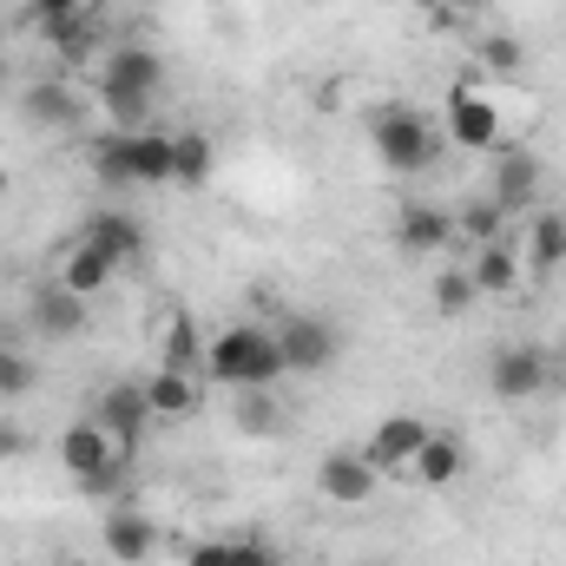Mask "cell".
<instances>
[{
  "instance_id": "f546056e",
  "label": "cell",
  "mask_w": 566,
  "mask_h": 566,
  "mask_svg": "<svg viewBox=\"0 0 566 566\" xmlns=\"http://www.w3.org/2000/svg\"><path fill=\"white\" fill-rule=\"evenodd\" d=\"M474 296H481V290H474L468 271H441V277H434V310H441V316H461Z\"/></svg>"
},
{
  "instance_id": "4316f807",
  "label": "cell",
  "mask_w": 566,
  "mask_h": 566,
  "mask_svg": "<svg viewBox=\"0 0 566 566\" xmlns=\"http://www.w3.org/2000/svg\"><path fill=\"white\" fill-rule=\"evenodd\" d=\"M481 66H488L494 80H514V73L527 66V46H521L514 33H488V40H481Z\"/></svg>"
},
{
  "instance_id": "ffe728a7",
  "label": "cell",
  "mask_w": 566,
  "mask_h": 566,
  "mask_svg": "<svg viewBox=\"0 0 566 566\" xmlns=\"http://www.w3.org/2000/svg\"><path fill=\"white\" fill-rule=\"evenodd\" d=\"M468 277H474L481 296H507V290L521 283V258H514V244H507V238H501V244H481L474 264H468Z\"/></svg>"
},
{
  "instance_id": "277c9868",
  "label": "cell",
  "mask_w": 566,
  "mask_h": 566,
  "mask_svg": "<svg viewBox=\"0 0 566 566\" xmlns=\"http://www.w3.org/2000/svg\"><path fill=\"white\" fill-rule=\"evenodd\" d=\"M271 336H277V349H283V376H316V369H329L343 356V336L323 316H283Z\"/></svg>"
},
{
  "instance_id": "d6a6232c",
  "label": "cell",
  "mask_w": 566,
  "mask_h": 566,
  "mask_svg": "<svg viewBox=\"0 0 566 566\" xmlns=\"http://www.w3.org/2000/svg\"><path fill=\"white\" fill-rule=\"evenodd\" d=\"M185 566H231V541H198Z\"/></svg>"
},
{
  "instance_id": "4fadbf2b",
  "label": "cell",
  "mask_w": 566,
  "mask_h": 566,
  "mask_svg": "<svg viewBox=\"0 0 566 566\" xmlns=\"http://www.w3.org/2000/svg\"><path fill=\"white\" fill-rule=\"evenodd\" d=\"M376 468L363 461V454H323V468H316V488L336 501V507H363V501H376Z\"/></svg>"
},
{
  "instance_id": "8992f818",
  "label": "cell",
  "mask_w": 566,
  "mask_h": 566,
  "mask_svg": "<svg viewBox=\"0 0 566 566\" xmlns=\"http://www.w3.org/2000/svg\"><path fill=\"white\" fill-rule=\"evenodd\" d=\"M488 382H494L501 402H534V396H547V349H534V343L494 349V356H488Z\"/></svg>"
},
{
  "instance_id": "4dcf8cb0",
  "label": "cell",
  "mask_w": 566,
  "mask_h": 566,
  "mask_svg": "<svg viewBox=\"0 0 566 566\" xmlns=\"http://www.w3.org/2000/svg\"><path fill=\"white\" fill-rule=\"evenodd\" d=\"M66 13H86V0H27V20H33V27L66 20Z\"/></svg>"
},
{
  "instance_id": "d6986e66",
  "label": "cell",
  "mask_w": 566,
  "mask_h": 566,
  "mask_svg": "<svg viewBox=\"0 0 566 566\" xmlns=\"http://www.w3.org/2000/svg\"><path fill=\"white\" fill-rule=\"evenodd\" d=\"M151 547H158V527L145 521L139 507H113V514H106V554H113V560L139 566V560H151Z\"/></svg>"
},
{
  "instance_id": "836d02e7",
  "label": "cell",
  "mask_w": 566,
  "mask_h": 566,
  "mask_svg": "<svg viewBox=\"0 0 566 566\" xmlns=\"http://www.w3.org/2000/svg\"><path fill=\"white\" fill-rule=\"evenodd\" d=\"M13 454H27V434L13 422H0V461H13Z\"/></svg>"
},
{
  "instance_id": "44dd1931",
  "label": "cell",
  "mask_w": 566,
  "mask_h": 566,
  "mask_svg": "<svg viewBox=\"0 0 566 566\" xmlns=\"http://www.w3.org/2000/svg\"><path fill=\"white\" fill-rule=\"evenodd\" d=\"M211 165H218V151H211L205 133H178V139H171V185L205 191V185H211Z\"/></svg>"
},
{
  "instance_id": "f1b7e54d",
  "label": "cell",
  "mask_w": 566,
  "mask_h": 566,
  "mask_svg": "<svg viewBox=\"0 0 566 566\" xmlns=\"http://www.w3.org/2000/svg\"><path fill=\"white\" fill-rule=\"evenodd\" d=\"M191 363H198V323L171 316L165 323V369H191Z\"/></svg>"
},
{
  "instance_id": "8d00e7d4",
  "label": "cell",
  "mask_w": 566,
  "mask_h": 566,
  "mask_svg": "<svg viewBox=\"0 0 566 566\" xmlns=\"http://www.w3.org/2000/svg\"><path fill=\"white\" fill-rule=\"evenodd\" d=\"M0 86H7V60H0Z\"/></svg>"
},
{
  "instance_id": "8fae6325",
  "label": "cell",
  "mask_w": 566,
  "mask_h": 566,
  "mask_svg": "<svg viewBox=\"0 0 566 566\" xmlns=\"http://www.w3.org/2000/svg\"><path fill=\"white\" fill-rule=\"evenodd\" d=\"M113 454H119V441H113L99 422H73L66 434H60V468H66L80 488H86L93 474H106V468H113Z\"/></svg>"
},
{
  "instance_id": "5bb4252c",
  "label": "cell",
  "mask_w": 566,
  "mask_h": 566,
  "mask_svg": "<svg viewBox=\"0 0 566 566\" xmlns=\"http://www.w3.org/2000/svg\"><path fill=\"white\" fill-rule=\"evenodd\" d=\"M448 238H454V211H441V205H409V211L396 218V244H402L409 258H434Z\"/></svg>"
},
{
  "instance_id": "5b68a950",
  "label": "cell",
  "mask_w": 566,
  "mask_h": 566,
  "mask_svg": "<svg viewBox=\"0 0 566 566\" xmlns=\"http://www.w3.org/2000/svg\"><path fill=\"white\" fill-rule=\"evenodd\" d=\"M441 139H454L461 151H494L501 145V106L481 86H454L448 113H441Z\"/></svg>"
},
{
  "instance_id": "83f0119b",
  "label": "cell",
  "mask_w": 566,
  "mask_h": 566,
  "mask_svg": "<svg viewBox=\"0 0 566 566\" xmlns=\"http://www.w3.org/2000/svg\"><path fill=\"white\" fill-rule=\"evenodd\" d=\"M238 422L251 434H271V428H283V409L271 402V389H238Z\"/></svg>"
},
{
  "instance_id": "7402d4cb",
  "label": "cell",
  "mask_w": 566,
  "mask_h": 566,
  "mask_svg": "<svg viewBox=\"0 0 566 566\" xmlns=\"http://www.w3.org/2000/svg\"><path fill=\"white\" fill-rule=\"evenodd\" d=\"M527 264H534L541 277L566 264V211H541V218L527 224Z\"/></svg>"
},
{
  "instance_id": "2e32d148",
  "label": "cell",
  "mask_w": 566,
  "mask_h": 566,
  "mask_svg": "<svg viewBox=\"0 0 566 566\" xmlns=\"http://www.w3.org/2000/svg\"><path fill=\"white\" fill-rule=\"evenodd\" d=\"M80 238H86V244H99L113 264H133V258L145 251V224L133 218V211H93Z\"/></svg>"
},
{
  "instance_id": "e0dca14e",
  "label": "cell",
  "mask_w": 566,
  "mask_h": 566,
  "mask_svg": "<svg viewBox=\"0 0 566 566\" xmlns=\"http://www.w3.org/2000/svg\"><path fill=\"white\" fill-rule=\"evenodd\" d=\"M99 86H126V93L158 99V86H165V60H158L151 46H113V60H106V80H99Z\"/></svg>"
},
{
  "instance_id": "30bf717a",
  "label": "cell",
  "mask_w": 566,
  "mask_h": 566,
  "mask_svg": "<svg viewBox=\"0 0 566 566\" xmlns=\"http://www.w3.org/2000/svg\"><path fill=\"white\" fill-rule=\"evenodd\" d=\"M93 422L106 428L126 454H139L145 441V422H151V402H145V382H113L106 396H99V416Z\"/></svg>"
},
{
  "instance_id": "1f68e13d",
  "label": "cell",
  "mask_w": 566,
  "mask_h": 566,
  "mask_svg": "<svg viewBox=\"0 0 566 566\" xmlns=\"http://www.w3.org/2000/svg\"><path fill=\"white\" fill-rule=\"evenodd\" d=\"M231 566H283L277 547H264V541H231Z\"/></svg>"
},
{
  "instance_id": "603a6c76",
  "label": "cell",
  "mask_w": 566,
  "mask_h": 566,
  "mask_svg": "<svg viewBox=\"0 0 566 566\" xmlns=\"http://www.w3.org/2000/svg\"><path fill=\"white\" fill-rule=\"evenodd\" d=\"M145 402H151V416H191V409H198L191 369H158V376L145 382Z\"/></svg>"
},
{
  "instance_id": "cb8c5ba5",
  "label": "cell",
  "mask_w": 566,
  "mask_h": 566,
  "mask_svg": "<svg viewBox=\"0 0 566 566\" xmlns=\"http://www.w3.org/2000/svg\"><path fill=\"white\" fill-rule=\"evenodd\" d=\"M40 33H46V46H53V60H66V66H80V60L93 53V7H86V13H66V20H46Z\"/></svg>"
},
{
  "instance_id": "ab89813d",
  "label": "cell",
  "mask_w": 566,
  "mask_h": 566,
  "mask_svg": "<svg viewBox=\"0 0 566 566\" xmlns=\"http://www.w3.org/2000/svg\"><path fill=\"white\" fill-rule=\"evenodd\" d=\"M86 7H93V0H86Z\"/></svg>"
},
{
  "instance_id": "e575fe53",
  "label": "cell",
  "mask_w": 566,
  "mask_h": 566,
  "mask_svg": "<svg viewBox=\"0 0 566 566\" xmlns=\"http://www.w3.org/2000/svg\"><path fill=\"white\" fill-rule=\"evenodd\" d=\"M402 7H416V13H441L448 0H402ZM448 13H454V7H448Z\"/></svg>"
},
{
  "instance_id": "7c38bea8",
  "label": "cell",
  "mask_w": 566,
  "mask_h": 566,
  "mask_svg": "<svg viewBox=\"0 0 566 566\" xmlns=\"http://www.w3.org/2000/svg\"><path fill=\"white\" fill-rule=\"evenodd\" d=\"M33 329H40L46 343L86 336V296H73L66 283H40V290H33Z\"/></svg>"
},
{
  "instance_id": "d590c367",
  "label": "cell",
  "mask_w": 566,
  "mask_h": 566,
  "mask_svg": "<svg viewBox=\"0 0 566 566\" xmlns=\"http://www.w3.org/2000/svg\"><path fill=\"white\" fill-rule=\"evenodd\" d=\"M454 13H481V7H494V0H448Z\"/></svg>"
},
{
  "instance_id": "ba28073f",
  "label": "cell",
  "mask_w": 566,
  "mask_h": 566,
  "mask_svg": "<svg viewBox=\"0 0 566 566\" xmlns=\"http://www.w3.org/2000/svg\"><path fill=\"white\" fill-rule=\"evenodd\" d=\"M488 158H494V165H488V198H494L501 211L534 205V191H541V158L521 151V145H494Z\"/></svg>"
},
{
  "instance_id": "d4e9b609",
  "label": "cell",
  "mask_w": 566,
  "mask_h": 566,
  "mask_svg": "<svg viewBox=\"0 0 566 566\" xmlns=\"http://www.w3.org/2000/svg\"><path fill=\"white\" fill-rule=\"evenodd\" d=\"M454 238H474V244H501L507 238V211L494 198H468L454 211Z\"/></svg>"
},
{
  "instance_id": "52a82bcc",
  "label": "cell",
  "mask_w": 566,
  "mask_h": 566,
  "mask_svg": "<svg viewBox=\"0 0 566 566\" xmlns=\"http://www.w3.org/2000/svg\"><path fill=\"white\" fill-rule=\"evenodd\" d=\"M422 441H428L422 416H382V422L369 428V441H363V461L376 474H409L416 454H422Z\"/></svg>"
},
{
  "instance_id": "484cf974",
  "label": "cell",
  "mask_w": 566,
  "mask_h": 566,
  "mask_svg": "<svg viewBox=\"0 0 566 566\" xmlns=\"http://www.w3.org/2000/svg\"><path fill=\"white\" fill-rule=\"evenodd\" d=\"M33 382H40L33 356H27L20 343H0V402H20V396H33Z\"/></svg>"
},
{
  "instance_id": "3957f363",
  "label": "cell",
  "mask_w": 566,
  "mask_h": 566,
  "mask_svg": "<svg viewBox=\"0 0 566 566\" xmlns=\"http://www.w3.org/2000/svg\"><path fill=\"white\" fill-rule=\"evenodd\" d=\"M99 185H171V139L165 133H106L93 145Z\"/></svg>"
},
{
  "instance_id": "9a60e30c",
  "label": "cell",
  "mask_w": 566,
  "mask_h": 566,
  "mask_svg": "<svg viewBox=\"0 0 566 566\" xmlns=\"http://www.w3.org/2000/svg\"><path fill=\"white\" fill-rule=\"evenodd\" d=\"M113 271H119V264H113V258H106L99 244L73 238V244H66V258H60V277H53V283H66L73 296H86V303H93V296H99V290L113 283Z\"/></svg>"
},
{
  "instance_id": "74e56055",
  "label": "cell",
  "mask_w": 566,
  "mask_h": 566,
  "mask_svg": "<svg viewBox=\"0 0 566 566\" xmlns=\"http://www.w3.org/2000/svg\"><path fill=\"white\" fill-rule=\"evenodd\" d=\"M560 363H566V336H560Z\"/></svg>"
},
{
  "instance_id": "ac0fdd59",
  "label": "cell",
  "mask_w": 566,
  "mask_h": 566,
  "mask_svg": "<svg viewBox=\"0 0 566 566\" xmlns=\"http://www.w3.org/2000/svg\"><path fill=\"white\" fill-rule=\"evenodd\" d=\"M461 468H468V448H461V434L454 428H428L422 454H416V481L422 488H448V481H461Z\"/></svg>"
},
{
  "instance_id": "7a4b0ae2",
  "label": "cell",
  "mask_w": 566,
  "mask_h": 566,
  "mask_svg": "<svg viewBox=\"0 0 566 566\" xmlns=\"http://www.w3.org/2000/svg\"><path fill=\"white\" fill-rule=\"evenodd\" d=\"M369 145H376V158L389 165V171H428L434 165V151H441V126L416 113V106H382V113H369Z\"/></svg>"
},
{
  "instance_id": "f35d334b",
  "label": "cell",
  "mask_w": 566,
  "mask_h": 566,
  "mask_svg": "<svg viewBox=\"0 0 566 566\" xmlns=\"http://www.w3.org/2000/svg\"><path fill=\"white\" fill-rule=\"evenodd\" d=\"M60 566H80V560H60Z\"/></svg>"
},
{
  "instance_id": "6da1fadb",
  "label": "cell",
  "mask_w": 566,
  "mask_h": 566,
  "mask_svg": "<svg viewBox=\"0 0 566 566\" xmlns=\"http://www.w3.org/2000/svg\"><path fill=\"white\" fill-rule=\"evenodd\" d=\"M205 369H211L224 389H271V382H283V349H277L271 329H258V323H231L224 336H211Z\"/></svg>"
},
{
  "instance_id": "9c48e42d",
  "label": "cell",
  "mask_w": 566,
  "mask_h": 566,
  "mask_svg": "<svg viewBox=\"0 0 566 566\" xmlns=\"http://www.w3.org/2000/svg\"><path fill=\"white\" fill-rule=\"evenodd\" d=\"M80 113H86V99L66 80H27L20 86V119L40 133H66V126H80Z\"/></svg>"
}]
</instances>
